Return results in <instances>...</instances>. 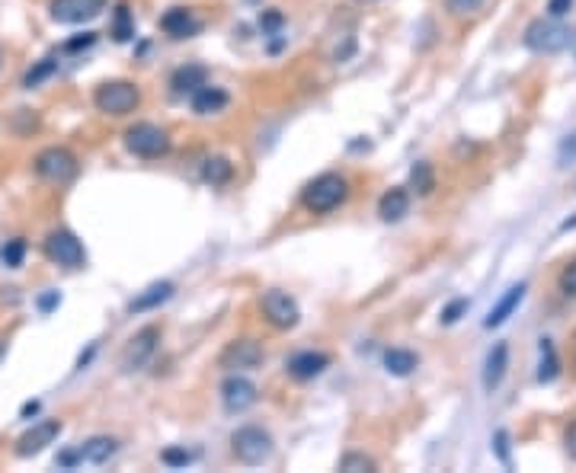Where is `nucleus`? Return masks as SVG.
Returning <instances> with one entry per match:
<instances>
[{
    "instance_id": "1",
    "label": "nucleus",
    "mask_w": 576,
    "mask_h": 473,
    "mask_svg": "<svg viewBox=\"0 0 576 473\" xmlns=\"http://www.w3.org/2000/svg\"><path fill=\"white\" fill-rule=\"evenodd\" d=\"M349 199V183L339 173H321L301 189V205L311 214H330Z\"/></svg>"
},
{
    "instance_id": "2",
    "label": "nucleus",
    "mask_w": 576,
    "mask_h": 473,
    "mask_svg": "<svg viewBox=\"0 0 576 473\" xmlns=\"http://www.w3.org/2000/svg\"><path fill=\"white\" fill-rule=\"evenodd\" d=\"M570 42H573V32L567 29V26H561L557 20H531L529 26H525V36H522V46L529 48V52L535 54H557L563 52V48H570Z\"/></svg>"
},
{
    "instance_id": "3",
    "label": "nucleus",
    "mask_w": 576,
    "mask_h": 473,
    "mask_svg": "<svg viewBox=\"0 0 576 473\" xmlns=\"http://www.w3.org/2000/svg\"><path fill=\"white\" fill-rule=\"evenodd\" d=\"M93 106L103 115H129L141 106V90L131 80H106L93 93Z\"/></svg>"
},
{
    "instance_id": "4",
    "label": "nucleus",
    "mask_w": 576,
    "mask_h": 473,
    "mask_svg": "<svg viewBox=\"0 0 576 473\" xmlns=\"http://www.w3.org/2000/svg\"><path fill=\"white\" fill-rule=\"evenodd\" d=\"M230 451L234 458L246 467H260L272 458V436L260 426H244L230 436Z\"/></svg>"
},
{
    "instance_id": "5",
    "label": "nucleus",
    "mask_w": 576,
    "mask_h": 473,
    "mask_svg": "<svg viewBox=\"0 0 576 473\" xmlns=\"http://www.w3.org/2000/svg\"><path fill=\"white\" fill-rule=\"evenodd\" d=\"M125 147H129V154L141 157V161H161V157L170 154V135L161 125L138 122L125 131Z\"/></svg>"
},
{
    "instance_id": "6",
    "label": "nucleus",
    "mask_w": 576,
    "mask_h": 473,
    "mask_svg": "<svg viewBox=\"0 0 576 473\" xmlns=\"http://www.w3.org/2000/svg\"><path fill=\"white\" fill-rule=\"evenodd\" d=\"M32 170H36L38 179H46V183H54V186H64L80 173V163H77V157L68 151V147H46V151L32 161Z\"/></svg>"
},
{
    "instance_id": "7",
    "label": "nucleus",
    "mask_w": 576,
    "mask_h": 473,
    "mask_svg": "<svg viewBox=\"0 0 576 473\" xmlns=\"http://www.w3.org/2000/svg\"><path fill=\"white\" fill-rule=\"evenodd\" d=\"M260 311H263V317H266L269 327H276V329H295V327H298V320H301L298 301H295L292 295H288V291H282V288L263 291Z\"/></svg>"
},
{
    "instance_id": "8",
    "label": "nucleus",
    "mask_w": 576,
    "mask_h": 473,
    "mask_svg": "<svg viewBox=\"0 0 576 473\" xmlns=\"http://www.w3.org/2000/svg\"><path fill=\"white\" fill-rule=\"evenodd\" d=\"M46 256L62 269H84V262H87L84 244L77 240V234H71V230H64V228L52 230V234L46 236Z\"/></svg>"
},
{
    "instance_id": "9",
    "label": "nucleus",
    "mask_w": 576,
    "mask_h": 473,
    "mask_svg": "<svg viewBox=\"0 0 576 473\" xmlns=\"http://www.w3.org/2000/svg\"><path fill=\"white\" fill-rule=\"evenodd\" d=\"M263 359H266V352L256 339H234L218 355V368H224V371H254V368L263 365Z\"/></svg>"
},
{
    "instance_id": "10",
    "label": "nucleus",
    "mask_w": 576,
    "mask_h": 473,
    "mask_svg": "<svg viewBox=\"0 0 576 473\" xmlns=\"http://www.w3.org/2000/svg\"><path fill=\"white\" fill-rule=\"evenodd\" d=\"M103 10H106V0H48V16L64 26L90 23Z\"/></svg>"
},
{
    "instance_id": "11",
    "label": "nucleus",
    "mask_w": 576,
    "mask_h": 473,
    "mask_svg": "<svg viewBox=\"0 0 576 473\" xmlns=\"http://www.w3.org/2000/svg\"><path fill=\"white\" fill-rule=\"evenodd\" d=\"M157 343H161V329L157 327L138 329L129 339V345L122 349V371H138V368H145L154 352H157Z\"/></svg>"
},
{
    "instance_id": "12",
    "label": "nucleus",
    "mask_w": 576,
    "mask_h": 473,
    "mask_svg": "<svg viewBox=\"0 0 576 473\" xmlns=\"http://www.w3.org/2000/svg\"><path fill=\"white\" fill-rule=\"evenodd\" d=\"M260 400V390L254 381H246L240 374H230L228 381L221 384V403L228 412H244Z\"/></svg>"
},
{
    "instance_id": "13",
    "label": "nucleus",
    "mask_w": 576,
    "mask_h": 473,
    "mask_svg": "<svg viewBox=\"0 0 576 473\" xmlns=\"http://www.w3.org/2000/svg\"><path fill=\"white\" fill-rule=\"evenodd\" d=\"M58 436H62V422L58 419L38 422V426L29 428L26 436L16 438V458H36L38 451H46Z\"/></svg>"
},
{
    "instance_id": "14",
    "label": "nucleus",
    "mask_w": 576,
    "mask_h": 473,
    "mask_svg": "<svg viewBox=\"0 0 576 473\" xmlns=\"http://www.w3.org/2000/svg\"><path fill=\"white\" fill-rule=\"evenodd\" d=\"M161 29L167 32L170 38H192L202 29V23L189 7H170L167 13L161 16Z\"/></svg>"
},
{
    "instance_id": "15",
    "label": "nucleus",
    "mask_w": 576,
    "mask_h": 473,
    "mask_svg": "<svg viewBox=\"0 0 576 473\" xmlns=\"http://www.w3.org/2000/svg\"><path fill=\"white\" fill-rule=\"evenodd\" d=\"M327 368H330V355H323V352H298V355L285 361V371L292 374L295 381H311Z\"/></svg>"
},
{
    "instance_id": "16",
    "label": "nucleus",
    "mask_w": 576,
    "mask_h": 473,
    "mask_svg": "<svg viewBox=\"0 0 576 473\" xmlns=\"http://www.w3.org/2000/svg\"><path fill=\"white\" fill-rule=\"evenodd\" d=\"M506 368H509V345L497 343L490 352H487V361H484V390L487 394H493V390L503 384Z\"/></svg>"
},
{
    "instance_id": "17",
    "label": "nucleus",
    "mask_w": 576,
    "mask_h": 473,
    "mask_svg": "<svg viewBox=\"0 0 576 473\" xmlns=\"http://www.w3.org/2000/svg\"><path fill=\"white\" fill-rule=\"evenodd\" d=\"M205 84H208V71L202 64H183V68H177L173 77H170V90L177 93V96H192V93Z\"/></svg>"
},
{
    "instance_id": "18",
    "label": "nucleus",
    "mask_w": 576,
    "mask_h": 473,
    "mask_svg": "<svg viewBox=\"0 0 576 473\" xmlns=\"http://www.w3.org/2000/svg\"><path fill=\"white\" fill-rule=\"evenodd\" d=\"M525 291H529V285H525V282L513 285V288H509L506 295H503V298L497 301V307H493V311L487 313L484 327H487V329H493V327H503V323H506L509 317H513V313H515V307L522 304Z\"/></svg>"
},
{
    "instance_id": "19",
    "label": "nucleus",
    "mask_w": 576,
    "mask_h": 473,
    "mask_svg": "<svg viewBox=\"0 0 576 473\" xmlns=\"http://www.w3.org/2000/svg\"><path fill=\"white\" fill-rule=\"evenodd\" d=\"M407 212H410V195H407V189H404V186H394V189H388L381 195V202H378V214H381V221H388V224L400 221Z\"/></svg>"
},
{
    "instance_id": "20",
    "label": "nucleus",
    "mask_w": 576,
    "mask_h": 473,
    "mask_svg": "<svg viewBox=\"0 0 576 473\" xmlns=\"http://www.w3.org/2000/svg\"><path fill=\"white\" fill-rule=\"evenodd\" d=\"M228 93L221 90V87H212V84H205V87H199V90L192 93V112L196 115H215V112H221L224 106H228Z\"/></svg>"
},
{
    "instance_id": "21",
    "label": "nucleus",
    "mask_w": 576,
    "mask_h": 473,
    "mask_svg": "<svg viewBox=\"0 0 576 473\" xmlns=\"http://www.w3.org/2000/svg\"><path fill=\"white\" fill-rule=\"evenodd\" d=\"M77 451H80V464H106L115 451H119V442L109 436H93Z\"/></svg>"
},
{
    "instance_id": "22",
    "label": "nucleus",
    "mask_w": 576,
    "mask_h": 473,
    "mask_svg": "<svg viewBox=\"0 0 576 473\" xmlns=\"http://www.w3.org/2000/svg\"><path fill=\"white\" fill-rule=\"evenodd\" d=\"M173 291H177V288H173V282H154L151 288H145V291H141V295H138V298L131 301L129 311H131V313L154 311V307H161L163 301L173 298Z\"/></svg>"
},
{
    "instance_id": "23",
    "label": "nucleus",
    "mask_w": 576,
    "mask_h": 473,
    "mask_svg": "<svg viewBox=\"0 0 576 473\" xmlns=\"http://www.w3.org/2000/svg\"><path fill=\"white\" fill-rule=\"evenodd\" d=\"M538 352H541V359H538V384H551L554 378L561 374L557 349H554L551 339H541V343H538Z\"/></svg>"
},
{
    "instance_id": "24",
    "label": "nucleus",
    "mask_w": 576,
    "mask_h": 473,
    "mask_svg": "<svg viewBox=\"0 0 576 473\" xmlns=\"http://www.w3.org/2000/svg\"><path fill=\"white\" fill-rule=\"evenodd\" d=\"M416 365H420V359L407 349H388L384 352V368H388V374H394V378H407V374L416 371Z\"/></svg>"
},
{
    "instance_id": "25",
    "label": "nucleus",
    "mask_w": 576,
    "mask_h": 473,
    "mask_svg": "<svg viewBox=\"0 0 576 473\" xmlns=\"http://www.w3.org/2000/svg\"><path fill=\"white\" fill-rule=\"evenodd\" d=\"M230 176H234V163H230L228 157H208V161L202 163V179H205L208 186L230 183Z\"/></svg>"
},
{
    "instance_id": "26",
    "label": "nucleus",
    "mask_w": 576,
    "mask_h": 473,
    "mask_svg": "<svg viewBox=\"0 0 576 473\" xmlns=\"http://www.w3.org/2000/svg\"><path fill=\"white\" fill-rule=\"evenodd\" d=\"M410 189H413L416 195H432V189H436V173H432V163L420 161L413 170H410Z\"/></svg>"
},
{
    "instance_id": "27",
    "label": "nucleus",
    "mask_w": 576,
    "mask_h": 473,
    "mask_svg": "<svg viewBox=\"0 0 576 473\" xmlns=\"http://www.w3.org/2000/svg\"><path fill=\"white\" fill-rule=\"evenodd\" d=\"M135 36V20H131V10L129 4H119L113 16V38L115 42H129Z\"/></svg>"
},
{
    "instance_id": "28",
    "label": "nucleus",
    "mask_w": 576,
    "mask_h": 473,
    "mask_svg": "<svg viewBox=\"0 0 576 473\" xmlns=\"http://www.w3.org/2000/svg\"><path fill=\"white\" fill-rule=\"evenodd\" d=\"M339 470L343 473H375L378 464L369 458V454H362V451H349L339 458Z\"/></svg>"
},
{
    "instance_id": "29",
    "label": "nucleus",
    "mask_w": 576,
    "mask_h": 473,
    "mask_svg": "<svg viewBox=\"0 0 576 473\" xmlns=\"http://www.w3.org/2000/svg\"><path fill=\"white\" fill-rule=\"evenodd\" d=\"M54 71H58V62H54V58H42V62H38L36 68L23 77V87H29V90H32V87H38L46 77H52Z\"/></svg>"
},
{
    "instance_id": "30",
    "label": "nucleus",
    "mask_w": 576,
    "mask_h": 473,
    "mask_svg": "<svg viewBox=\"0 0 576 473\" xmlns=\"http://www.w3.org/2000/svg\"><path fill=\"white\" fill-rule=\"evenodd\" d=\"M23 256H26V240H10L4 250H0V260H4V266H10V269H20L23 266Z\"/></svg>"
},
{
    "instance_id": "31",
    "label": "nucleus",
    "mask_w": 576,
    "mask_h": 473,
    "mask_svg": "<svg viewBox=\"0 0 576 473\" xmlns=\"http://www.w3.org/2000/svg\"><path fill=\"white\" fill-rule=\"evenodd\" d=\"M557 288H561L563 298L576 301V260H570L567 266L561 269V275H557Z\"/></svg>"
},
{
    "instance_id": "32",
    "label": "nucleus",
    "mask_w": 576,
    "mask_h": 473,
    "mask_svg": "<svg viewBox=\"0 0 576 473\" xmlns=\"http://www.w3.org/2000/svg\"><path fill=\"white\" fill-rule=\"evenodd\" d=\"M196 458H199V454H196V451H186V448H167L161 454V461L167 467H186V464H192Z\"/></svg>"
},
{
    "instance_id": "33",
    "label": "nucleus",
    "mask_w": 576,
    "mask_h": 473,
    "mask_svg": "<svg viewBox=\"0 0 576 473\" xmlns=\"http://www.w3.org/2000/svg\"><path fill=\"white\" fill-rule=\"evenodd\" d=\"M484 7V0H446V10L452 16H471Z\"/></svg>"
},
{
    "instance_id": "34",
    "label": "nucleus",
    "mask_w": 576,
    "mask_h": 473,
    "mask_svg": "<svg viewBox=\"0 0 576 473\" xmlns=\"http://www.w3.org/2000/svg\"><path fill=\"white\" fill-rule=\"evenodd\" d=\"M461 313H468V298H455L452 304L442 311V323H446V327H452V323L461 320Z\"/></svg>"
},
{
    "instance_id": "35",
    "label": "nucleus",
    "mask_w": 576,
    "mask_h": 473,
    "mask_svg": "<svg viewBox=\"0 0 576 473\" xmlns=\"http://www.w3.org/2000/svg\"><path fill=\"white\" fill-rule=\"evenodd\" d=\"M493 451H497V458H499V464H503V467L513 464V461H509V436H506V428H499L497 436H493Z\"/></svg>"
},
{
    "instance_id": "36",
    "label": "nucleus",
    "mask_w": 576,
    "mask_h": 473,
    "mask_svg": "<svg viewBox=\"0 0 576 473\" xmlns=\"http://www.w3.org/2000/svg\"><path fill=\"white\" fill-rule=\"evenodd\" d=\"M576 0H547V16H554V20H561V16L570 13V7H573Z\"/></svg>"
},
{
    "instance_id": "37",
    "label": "nucleus",
    "mask_w": 576,
    "mask_h": 473,
    "mask_svg": "<svg viewBox=\"0 0 576 473\" xmlns=\"http://www.w3.org/2000/svg\"><path fill=\"white\" fill-rule=\"evenodd\" d=\"M93 42H96V32H84V36H77V38H71L68 46V52H80V48H90Z\"/></svg>"
},
{
    "instance_id": "38",
    "label": "nucleus",
    "mask_w": 576,
    "mask_h": 473,
    "mask_svg": "<svg viewBox=\"0 0 576 473\" xmlns=\"http://www.w3.org/2000/svg\"><path fill=\"white\" fill-rule=\"evenodd\" d=\"M563 448H567V454L576 461V419L567 426V432H563Z\"/></svg>"
},
{
    "instance_id": "39",
    "label": "nucleus",
    "mask_w": 576,
    "mask_h": 473,
    "mask_svg": "<svg viewBox=\"0 0 576 473\" xmlns=\"http://www.w3.org/2000/svg\"><path fill=\"white\" fill-rule=\"evenodd\" d=\"M260 26H263V32H276L279 26H282V13H276V10H272V13L263 16Z\"/></svg>"
},
{
    "instance_id": "40",
    "label": "nucleus",
    "mask_w": 576,
    "mask_h": 473,
    "mask_svg": "<svg viewBox=\"0 0 576 473\" xmlns=\"http://www.w3.org/2000/svg\"><path fill=\"white\" fill-rule=\"evenodd\" d=\"M58 304H62V298H58V291H52V295H46V298L38 301V307H42L46 313L52 311V307H58Z\"/></svg>"
},
{
    "instance_id": "41",
    "label": "nucleus",
    "mask_w": 576,
    "mask_h": 473,
    "mask_svg": "<svg viewBox=\"0 0 576 473\" xmlns=\"http://www.w3.org/2000/svg\"><path fill=\"white\" fill-rule=\"evenodd\" d=\"M29 412H38V403H26L23 406V416H29Z\"/></svg>"
},
{
    "instance_id": "42",
    "label": "nucleus",
    "mask_w": 576,
    "mask_h": 473,
    "mask_svg": "<svg viewBox=\"0 0 576 473\" xmlns=\"http://www.w3.org/2000/svg\"><path fill=\"white\" fill-rule=\"evenodd\" d=\"M4 355H7V339H0V361H4Z\"/></svg>"
},
{
    "instance_id": "43",
    "label": "nucleus",
    "mask_w": 576,
    "mask_h": 473,
    "mask_svg": "<svg viewBox=\"0 0 576 473\" xmlns=\"http://www.w3.org/2000/svg\"><path fill=\"white\" fill-rule=\"evenodd\" d=\"M573 343H576V339H573ZM573 365H576V345H573Z\"/></svg>"
},
{
    "instance_id": "44",
    "label": "nucleus",
    "mask_w": 576,
    "mask_h": 473,
    "mask_svg": "<svg viewBox=\"0 0 576 473\" xmlns=\"http://www.w3.org/2000/svg\"><path fill=\"white\" fill-rule=\"evenodd\" d=\"M0 64H4V48H0Z\"/></svg>"
}]
</instances>
